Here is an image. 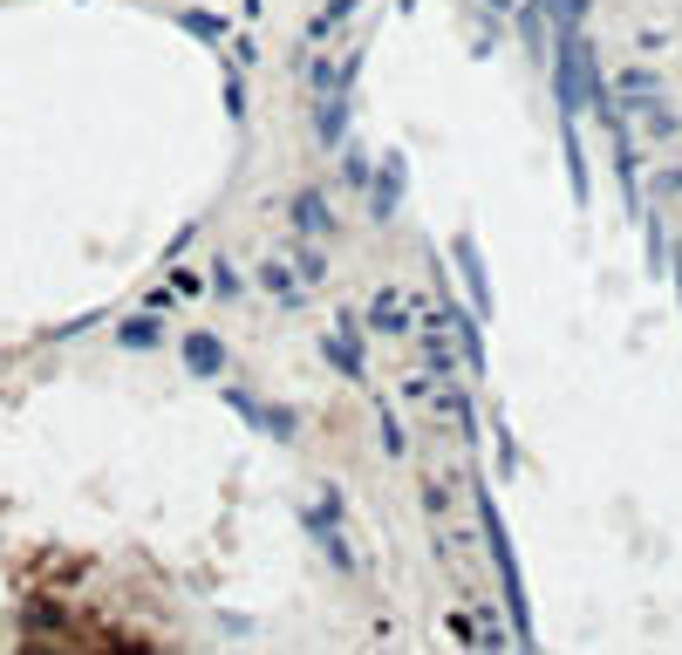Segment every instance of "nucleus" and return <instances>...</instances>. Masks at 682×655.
<instances>
[{
	"instance_id": "1",
	"label": "nucleus",
	"mask_w": 682,
	"mask_h": 655,
	"mask_svg": "<svg viewBox=\"0 0 682 655\" xmlns=\"http://www.w3.org/2000/svg\"><path fill=\"white\" fill-rule=\"evenodd\" d=\"M287 225H294L300 239H327V233H335V206H327V191L321 185H300L287 198Z\"/></svg>"
},
{
	"instance_id": "2",
	"label": "nucleus",
	"mask_w": 682,
	"mask_h": 655,
	"mask_svg": "<svg viewBox=\"0 0 682 655\" xmlns=\"http://www.w3.org/2000/svg\"><path fill=\"white\" fill-rule=\"evenodd\" d=\"M356 342H362V335H356V314H342L335 335H321V356L335 362V375H348V383H362V375H369V362H362Z\"/></svg>"
},
{
	"instance_id": "3",
	"label": "nucleus",
	"mask_w": 682,
	"mask_h": 655,
	"mask_svg": "<svg viewBox=\"0 0 682 655\" xmlns=\"http://www.w3.org/2000/svg\"><path fill=\"white\" fill-rule=\"evenodd\" d=\"M396 198H402V158L389 150L383 164H375V178H369V219L375 225H389V212H396Z\"/></svg>"
},
{
	"instance_id": "4",
	"label": "nucleus",
	"mask_w": 682,
	"mask_h": 655,
	"mask_svg": "<svg viewBox=\"0 0 682 655\" xmlns=\"http://www.w3.org/2000/svg\"><path fill=\"white\" fill-rule=\"evenodd\" d=\"M450 260H458L464 287H471V300H478V314H492V287H485V254H478V239L458 233V239H450Z\"/></svg>"
},
{
	"instance_id": "5",
	"label": "nucleus",
	"mask_w": 682,
	"mask_h": 655,
	"mask_svg": "<svg viewBox=\"0 0 682 655\" xmlns=\"http://www.w3.org/2000/svg\"><path fill=\"white\" fill-rule=\"evenodd\" d=\"M628 116H642L635 131H642L648 144H675V137H682V116L669 110V96H648V103H628Z\"/></svg>"
},
{
	"instance_id": "6",
	"label": "nucleus",
	"mask_w": 682,
	"mask_h": 655,
	"mask_svg": "<svg viewBox=\"0 0 682 655\" xmlns=\"http://www.w3.org/2000/svg\"><path fill=\"white\" fill-rule=\"evenodd\" d=\"M362 321L375 328V335H417V314H410V308L396 300V287H383V294H375Z\"/></svg>"
},
{
	"instance_id": "7",
	"label": "nucleus",
	"mask_w": 682,
	"mask_h": 655,
	"mask_svg": "<svg viewBox=\"0 0 682 655\" xmlns=\"http://www.w3.org/2000/svg\"><path fill=\"white\" fill-rule=\"evenodd\" d=\"M185 369L191 375H225V342L206 335V328H191V335H185Z\"/></svg>"
},
{
	"instance_id": "8",
	"label": "nucleus",
	"mask_w": 682,
	"mask_h": 655,
	"mask_svg": "<svg viewBox=\"0 0 682 655\" xmlns=\"http://www.w3.org/2000/svg\"><path fill=\"white\" fill-rule=\"evenodd\" d=\"M252 281H260V294H273V300H300V273H294V260H260V273H252Z\"/></svg>"
},
{
	"instance_id": "9",
	"label": "nucleus",
	"mask_w": 682,
	"mask_h": 655,
	"mask_svg": "<svg viewBox=\"0 0 682 655\" xmlns=\"http://www.w3.org/2000/svg\"><path fill=\"white\" fill-rule=\"evenodd\" d=\"M308 533L321 540V553H327V567H335V573H356V553H348V540L335 533V519H321V512H308Z\"/></svg>"
},
{
	"instance_id": "10",
	"label": "nucleus",
	"mask_w": 682,
	"mask_h": 655,
	"mask_svg": "<svg viewBox=\"0 0 682 655\" xmlns=\"http://www.w3.org/2000/svg\"><path fill=\"white\" fill-rule=\"evenodd\" d=\"M321 144H342L348 137V89H335V96H321Z\"/></svg>"
},
{
	"instance_id": "11",
	"label": "nucleus",
	"mask_w": 682,
	"mask_h": 655,
	"mask_svg": "<svg viewBox=\"0 0 682 655\" xmlns=\"http://www.w3.org/2000/svg\"><path fill=\"white\" fill-rule=\"evenodd\" d=\"M621 96L628 103H648V96H662V75H655L648 62H628L621 69Z\"/></svg>"
},
{
	"instance_id": "12",
	"label": "nucleus",
	"mask_w": 682,
	"mask_h": 655,
	"mask_svg": "<svg viewBox=\"0 0 682 655\" xmlns=\"http://www.w3.org/2000/svg\"><path fill=\"white\" fill-rule=\"evenodd\" d=\"M417 492H423V512H431V519H450V506H458L437 471H423V478H417Z\"/></svg>"
},
{
	"instance_id": "13",
	"label": "nucleus",
	"mask_w": 682,
	"mask_h": 655,
	"mask_svg": "<svg viewBox=\"0 0 682 655\" xmlns=\"http://www.w3.org/2000/svg\"><path fill=\"white\" fill-rule=\"evenodd\" d=\"M369 178H375V158H369V150H362V144H348V150H342V185H356V191H369Z\"/></svg>"
},
{
	"instance_id": "14",
	"label": "nucleus",
	"mask_w": 682,
	"mask_h": 655,
	"mask_svg": "<svg viewBox=\"0 0 682 655\" xmlns=\"http://www.w3.org/2000/svg\"><path fill=\"white\" fill-rule=\"evenodd\" d=\"M294 273H300L308 287H321V281H327V254H321V239H300V254H294Z\"/></svg>"
},
{
	"instance_id": "15",
	"label": "nucleus",
	"mask_w": 682,
	"mask_h": 655,
	"mask_svg": "<svg viewBox=\"0 0 682 655\" xmlns=\"http://www.w3.org/2000/svg\"><path fill=\"white\" fill-rule=\"evenodd\" d=\"M375 431H383V450H389V458H402V450H410V437H402V423H396L389 403H375Z\"/></svg>"
},
{
	"instance_id": "16",
	"label": "nucleus",
	"mask_w": 682,
	"mask_h": 655,
	"mask_svg": "<svg viewBox=\"0 0 682 655\" xmlns=\"http://www.w3.org/2000/svg\"><path fill=\"white\" fill-rule=\"evenodd\" d=\"M206 287H212L219 300H239V294H246V281H239V267H233V260H212V281H206Z\"/></svg>"
},
{
	"instance_id": "17",
	"label": "nucleus",
	"mask_w": 682,
	"mask_h": 655,
	"mask_svg": "<svg viewBox=\"0 0 682 655\" xmlns=\"http://www.w3.org/2000/svg\"><path fill=\"white\" fill-rule=\"evenodd\" d=\"M540 8H553V21H560V35H573L580 21H587V0H540Z\"/></svg>"
},
{
	"instance_id": "18",
	"label": "nucleus",
	"mask_w": 682,
	"mask_h": 655,
	"mask_svg": "<svg viewBox=\"0 0 682 655\" xmlns=\"http://www.w3.org/2000/svg\"><path fill=\"white\" fill-rule=\"evenodd\" d=\"M123 348H158V321H150V314L123 321Z\"/></svg>"
},
{
	"instance_id": "19",
	"label": "nucleus",
	"mask_w": 682,
	"mask_h": 655,
	"mask_svg": "<svg viewBox=\"0 0 682 655\" xmlns=\"http://www.w3.org/2000/svg\"><path fill=\"white\" fill-rule=\"evenodd\" d=\"M396 396H402V403H431V396H437V375H402Z\"/></svg>"
},
{
	"instance_id": "20",
	"label": "nucleus",
	"mask_w": 682,
	"mask_h": 655,
	"mask_svg": "<svg viewBox=\"0 0 682 655\" xmlns=\"http://www.w3.org/2000/svg\"><path fill=\"white\" fill-rule=\"evenodd\" d=\"M519 14V35H525V48H533V55H540V48H546V28H540V8H512Z\"/></svg>"
},
{
	"instance_id": "21",
	"label": "nucleus",
	"mask_w": 682,
	"mask_h": 655,
	"mask_svg": "<svg viewBox=\"0 0 682 655\" xmlns=\"http://www.w3.org/2000/svg\"><path fill=\"white\" fill-rule=\"evenodd\" d=\"M648 191H655V198H682V164H662V171L648 178Z\"/></svg>"
},
{
	"instance_id": "22",
	"label": "nucleus",
	"mask_w": 682,
	"mask_h": 655,
	"mask_svg": "<svg viewBox=\"0 0 682 655\" xmlns=\"http://www.w3.org/2000/svg\"><path fill=\"white\" fill-rule=\"evenodd\" d=\"M185 28H191L198 41H219V35H225V21H212V14H185Z\"/></svg>"
},
{
	"instance_id": "23",
	"label": "nucleus",
	"mask_w": 682,
	"mask_h": 655,
	"mask_svg": "<svg viewBox=\"0 0 682 655\" xmlns=\"http://www.w3.org/2000/svg\"><path fill=\"white\" fill-rule=\"evenodd\" d=\"M648 267L662 273V219H648Z\"/></svg>"
},
{
	"instance_id": "24",
	"label": "nucleus",
	"mask_w": 682,
	"mask_h": 655,
	"mask_svg": "<svg viewBox=\"0 0 682 655\" xmlns=\"http://www.w3.org/2000/svg\"><path fill=\"white\" fill-rule=\"evenodd\" d=\"M675 287H682V246H675Z\"/></svg>"
}]
</instances>
